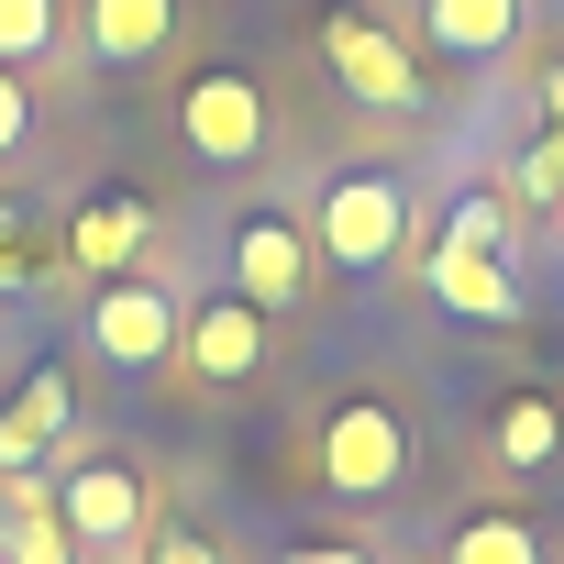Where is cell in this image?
I'll list each match as a JSON object with an SVG mask.
<instances>
[{
    "label": "cell",
    "mask_w": 564,
    "mask_h": 564,
    "mask_svg": "<svg viewBox=\"0 0 564 564\" xmlns=\"http://www.w3.org/2000/svg\"><path fill=\"white\" fill-rule=\"evenodd\" d=\"M56 45V0H0V67H23Z\"/></svg>",
    "instance_id": "17"
},
{
    "label": "cell",
    "mask_w": 564,
    "mask_h": 564,
    "mask_svg": "<svg viewBox=\"0 0 564 564\" xmlns=\"http://www.w3.org/2000/svg\"><path fill=\"white\" fill-rule=\"evenodd\" d=\"M399 465H410V432H399L388 399H344V410L322 421V476H333V498H377V487H399Z\"/></svg>",
    "instance_id": "4"
},
{
    "label": "cell",
    "mask_w": 564,
    "mask_h": 564,
    "mask_svg": "<svg viewBox=\"0 0 564 564\" xmlns=\"http://www.w3.org/2000/svg\"><path fill=\"white\" fill-rule=\"evenodd\" d=\"M553 432H564V421H553V399H509V410H498V454H509V465H542V454H553Z\"/></svg>",
    "instance_id": "16"
},
{
    "label": "cell",
    "mask_w": 564,
    "mask_h": 564,
    "mask_svg": "<svg viewBox=\"0 0 564 564\" xmlns=\"http://www.w3.org/2000/svg\"><path fill=\"white\" fill-rule=\"evenodd\" d=\"M454 243H498V199H465L454 210Z\"/></svg>",
    "instance_id": "19"
},
{
    "label": "cell",
    "mask_w": 564,
    "mask_h": 564,
    "mask_svg": "<svg viewBox=\"0 0 564 564\" xmlns=\"http://www.w3.org/2000/svg\"><path fill=\"white\" fill-rule=\"evenodd\" d=\"M56 520H67V542H133V531H144V487H133V465H78L67 498H56Z\"/></svg>",
    "instance_id": "8"
},
{
    "label": "cell",
    "mask_w": 564,
    "mask_h": 564,
    "mask_svg": "<svg viewBox=\"0 0 564 564\" xmlns=\"http://www.w3.org/2000/svg\"><path fill=\"white\" fill-rule=\"evenodd\" d=\"M89 344L111 366H155V355H177V300L144 289V276H122V289H100V311H89Z\"/></svg>",
    "instance_id": "6"
},
{
    "label": "cell",
    "mask_w": 564,
    "mask_h": 564,
    "mask_svg": "<svg viewBox=\"0 0 564 564\" xmlns=\"http://www.w3.org/2000/svg\"><path fill=\"white\" fill-rule=\"evenodd\" d=\"M155 564H221V553H210L199 531H155Z\"/></svg>",
    "instance_id": "20"
},
{
    "label": "cell",
    "mask_w": 564,
    "mask_h": 564,
    "mask_svg": "<svg viewBox=\"0 0 564 564\" xmlns=\"http://www.w3.org/2000/svg\"><path fill=\"white\" fill-rule=\"evenodd\" d=\"M133 243H144V210H133V199H100V210L67 232V254H78V265H122Z\"/></svg>",
    "instance_id": "14"
},
{
    "label": "cell",
    "mask_w": 564,
    "mask_h": 564,
    "mask_svg": "<svg viewBox=\"0 0 564 564\" xmlns=\"http://www.w3.org/2000/svg\"><path fill=\"white\" fill-rule=\"evenodd\" d=\"M531 23V0H421V34L443 56H509Z\"/></svg>",
    "instance_id": "10"
},
{
    "label": "cell",
    "mask_w": 564,
    "mask_h": 564,
    "mask_svg": "<svg viewBox=\"0 0 564 564\" xmlns=\"http://www.w3.org/2000/svg\"><path fill=\"white\" fill-rule=\"evenodd\" d=\"M311 232L289 221V210H243L232 221V300H254V311H300L311 300Z\"/></svg>",
    "instance_id": "2"
},
{
    "label": "cell",
    "mask_w": 564,
    "mask_h": 564,
    "mask_svg": "<svg viewBox=\"0 0 564 564\" xmlns=\"http://www.w3.org/2000/svg\"><path fill=\"white\" fill-rule=\"evenodd\" d=\"M23 133H34V100H23L12 67H0V155H23Z\"/></svg>",
    "instance_id": "18"
},
{
    "label": "cell",
    "mask_w": 564,
    "mask_h": 564,
    "mask_svg": "<svg viewBox=\"0 0 564 564\" xmlns=\"http://www.w3.org/2000/svg\"><path fill=\"white\" fill-rule=\"evenodd\" d=\"M12 520H23V531H12V564H78V553H67V520L45 509L34 476H12Z\"/></svg>",
    "instance_id": "13"
},
{
    "label": "cell",
    "mask_w": 564,
    "mask_h": 564,
    "mask_svg": "<svg viewBox=\"0 0 564 564\" xmlns=\"http://www.w3.org/2000/svg\"><path fill=\"white\" fill-rule=\"evenodd\" d=\"M56 432H67V377L45 366V377H34V388L12 399V410H0V476H23V465H34V454H45Z\"/></svg>",
    "instance_id": "12"
},
{
    "label": "cell",
    "mask_w": 564,
    "mask_h": 564,
    "mask_svg": "<svg viewBox=\"0 0 564 564\" xmlns=\"http://www.w3.org/2000/svg\"><path fill=\"white\" fill-rule=\"evenodd\" d=\"M322 67H333L355 100H377V111H410V100H421V56H410L377 12H333V23H322Z\"/></svg>",
    "instance_id": "3"
},
{
    "label": "cell",
    "mask_w": 564,
    "mask_h": 564,
    "mask_svg": "<svg viewBox=\"0 0 564 564\" xmlns=\"http://www.w3.org/2000/svg\"><path fill=\"white\" fill-rule=\"evenodd\" d=\"M23 276H34L23 265V221H0V289H23Z\"/></svg>",
    "instance_id": "21"
},
{
    "label": "cell",
    "mask_w": 564,
    "mask_h": 564,
    "mask_svg": "<svg viewBox=\"0 0 564 564\" xmlns=\"http://www.w3.org/2000/svg\"><path fill=\"white\" fill-rule=\"evenodd\" d=\"M432 300L465 311V322H509V311H520V276L498 265V243H454V232H443V254H432Z\"/></svg>",
    "instance_id": "9"
},
{
    "label": "cell",
    "mask_w": 564,
    "mask_h": 564,
    "mask_svg": "<svg viewBox=\"0 0 564 564\" xmlns=\"http://www.w3.org/2000/svg\"><path fill=\"white\" fill-rule=\"evenodd\" d=\"M177 34V0H89V56L100 67H144Z\"/></svg>",
    "instance_id": "11"
},
{
    "label": "cell",
    "mask_w": 564,
    "mask_h": 564,
    "mask_svg": "<svg viewBox=\"0 0 564 564\" xmlns=\"http://www.w3.org/2000/svg\"><path fill=\"white\" fill-rule=\"evenodd\" d=\"M399 232H410V199H399L388 177H333L322 210H311V254H322V265H388Z\"/></svg>",
    "instance_id": "1"
},
{
    "label": "cell",
    "mask_w": 564,
    "mask_h": 564,
    "mask_svg": "<svg viewBox=\"0 0 564 564\" xmlns=\"http://www.w3.org/2000/svg\"><path fill=\"white\" fill-rule=\"evenodd\" d=\"M177 355H188L199 377H221V388H232V377H254V366H265V311H254V300H210L199 322H177Z\"/></svg>",
    "instance_id": "7"
},
{
    "label": "cell",
    "mask_w": 564,
    "mask_h": 564,
    "mask_svg": "<svg viewBox=\"0 0 564 564\" xmlns=\"http://www.w3.org/2000/svg\"><path fill=\"white\" fill-rule=\"evenodd\" d=\"M454 564H542V542H531V520L487 509V520H465V531H454Z\"/></svg>",
    "instance_id": "15"
},
{
    "label": "cell",
    "mask_w": 564,
    "mask_h": 564,
    "mask_svg": "<svg viewBox=\"0 0 564 564\" xmlns=\"http://www.w3.org/2000/svg\"><path fill=\"white\" fill-rule=\"evenodd\" d=\"M289 564H377V553H355V542H300Z\"/></svg>",
    "instance_id": "22"
},
{
    "label": "cell",
    "mask_w": 564,
    "mask_h": 564,
    "mask_svg": "<svg viewBox=\"0 0 564 564\" xmlns=\"http://www.w3.org/2000/svg\"><path fill=\"white\" fill-rule=\"evenodd\" d=\"M177 133H188V155H210V166H243V155L265 144V100H254V78H232V67L188 78V100H177Z\"/></svg>",
    "instance_id": "5"
}]
</instances>
